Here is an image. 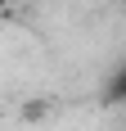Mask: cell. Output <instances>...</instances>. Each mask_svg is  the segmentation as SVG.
<instances>
[{
    "label": "cell",
    "mask_w": 126,
    "mask_h": 131,
    "mask_svg": "<svg viewBox=\"0 0 126 131\" xmlns=\"http://www.w3.org/2000/svg\"><path fill=\"white\" fill-rule=\"evenodd\" d=\"M5 5H23V0H5Z\"/></svg>",
    "instance_id": "cell-2"
},
{
    "label": "cell",
    "mask_w": 126,
    "mask_h": 131,
    "mask_svg": "<svg viewBox=\"0 0 126 131\" xmlns=\"http://www.w3.org/2000/svg\"><path fill=\"white\" fill-rule=\"evenodd\" d=\"M104 104H126V63L108 77V86H104Z\"/></svg>",
    "instance_id": "cell-1"
}]
</instances>
